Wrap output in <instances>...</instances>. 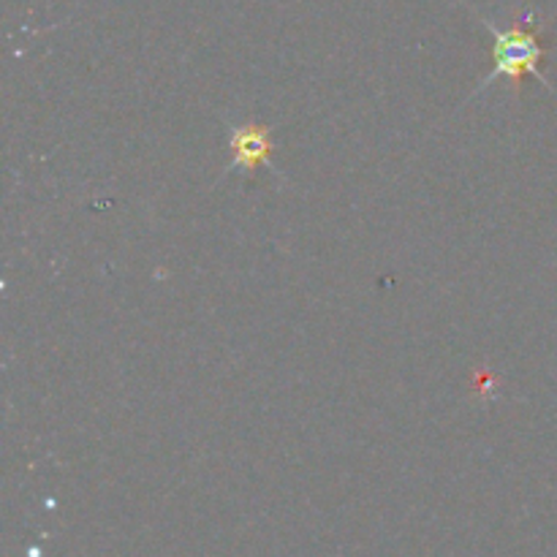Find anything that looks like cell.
Masks as SVG:
<instances>
[{
	"label": "cell",
	"instance_id": "1",
	"mask_svg": "<svg viewBox=\"0 0 557 557\" xmlns=\"http://www.w3.org/2000/svg\"><path fill=\"white\" fill-rule=\"evenodd\" d=\"M479 22L482 25H487V30L493 33V71H490L487 76H484L482 85L476 87L473 92H482L487 90L490 85H495V82L504 76V79H509L511 85V92L515 96H520L522 92V79L525 76H533V79L539 82V85H544L547 90H553V82H549V76L542 71V63L544 58H547L549 47L542 41V30H536V14L533 11H528V14H520V20L515 22L511 27H498L495 22H490L487 16L476 14Z\"/></svg>",
	"mask_w": 557,
	"mask_h": 557
},
{
	"label": "cell",
	"instance_id": "2",
	"mask_svg": "<svg viewBox=\"0 0 557 557\" xmlns=\"http://www.w3.org/2000/svg\"><path fill=\"white\" fill-rule=\"evenodd\" d=\"M228 150H232V161H228L226 174H250L259 166L272 169L275 174H281L275 169V163H272V156H275V139H272V128H267V125H234L232 136H228Z\"/></svg>",
	"mask_w": 557,
	"mask_h": 557
}]
</instances>
